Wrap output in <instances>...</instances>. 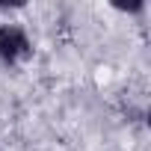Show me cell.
<instances>
[{
  "mask_svg": "<svg viewBox=\"0 0 151 151\" xmlns=\"http://www.w3.org/2000/svg\"><path fill=\"white\" fill-rule=\"evenodd\" d=\"M33 56V42L18 24H0V59L6 65H18Z\"/></svg>",
  "mask_w": 151,
  "mask_h": 151,
  "instance_id": "cell-1",
  "label": "cell"
}]
</instances>
